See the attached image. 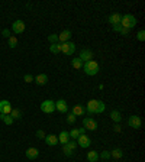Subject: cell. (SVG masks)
<instances>
[{
    "label": "cell",
    "instance_id": "6da1fadb",
    "mask_svg": "<svg viewBox=\"0 0 145 162\" xmlns=\"http://www.w3.org/2000/svg\"><path fill=\"white\" fill-rule=\"evenodd\" d=\"M83 70H84V72H86L87 75H90V77H93V75H96L97 72H99L100 70V65L96 62V61H89V62H84L83 64Z\"/></svg>",
    "mask_w": 145,
    "mask_h": 162
},
{
    "label": "cell",
    "instance_id": "7a4b0ae2",
    "mask_svg": "<svg viewBox=\"0 0 145 162\" xmlns=\"http://www.w3.org/2000/svg\"><path fill=\"white\" fill-rule=\"evenodd\" d=\"M135 25H137V18H135L133 15L126 13V15H123V16L120 18V26H122V28H125V29H129V31H131Z\"/></svg>",
    "mask_w": 145,
    "mask_h": 162
},
{
    "label": "cell",
    "instance_id": "3957f363",
    "mask_svg": "<svg viewBox=\"0 0 145 162\" xmlns=\"http://www.w3.org/2000/svg\"><path fill=\"white\" fill-rule=\"evenodd\" d=\"M41 110L44 111V113H46V114L54 113V111H55V101H52V100H45V101H42V104H41Z\"/></svg>",
    "mask_w": 145,
    "mask_h": 162
},
{
    "label": "cell",
    "instance_id": "277c9868",
    "mask_svg": "<svg viewBox=\"0 0 145 162\" xmlns=\"http://www.w3.org/2000/svg\"><path fill=\"white\" fill-rule=\"evenodd\" d=\"M61 45V52H64L66 55H72L76 52V44L74 42H64V44H59Z\"/></svg>",
    "mask_w": 145,
    "mask_h": 162
},
{
    "label": "cell",
    "instance_id": "5b68a950",
    "mask_svg": "<svg viewBox=\"0 0 145 162\" xmlns=\"http://www.w3.org/2000/svg\"><path fill=\"white\" fill-rule=\"evenodd\" d=\"M12 31H13L16 35H20V33L25 32V22L23 20H15L12 23Z\"/></svg>",
    "mask_w": 145,
    "mask_h": 162
},
{
    "label": "cell",
    "instance_id": "8992f818",
    "mask_svg": "<svg viewBox=\"0 0 145 162\" xmlns=\"http://www.w3.org/2000/svg\"><path fill=\"white\" fill-rule=\"evenodd\" d=\"M97 109H99V100H94V98L89 100V103H87V106H86L87 113L96 114V113H97Z\"/></svg>",
    "mask_w": 145,
    "mask_h": 162
},
{
    "label": "cell",
    "instance_id": "52a82bcc",
    "mask_svg": "<svg viewBox=\"0 0 145 162\" xmlns=\"http://www.w3.org/2000/svg\"><path fill=\"white\" fill-rule=\"evenodd\" d=\"M83 126H84V129L86 130H96L97 129V122L92 119V117H86L84 120H83Z\"/></svg>",
    "mask_w": 145,
    "mask_h": 162
},
{
    "label": "cell",
    "instance_id": "ba28073f",
    "mask_svg": "<svg viewBox=\"0 0 145 162\" xmlns=\"http://www.w3.org/2000/svg\"><path fill=\"white\" fill-rule=\"evenodd\" d=\"M128 124L131 126L132 129H139L141 127V124H142V120H141V117L139 116H131L128 119Z\"/></svg>",
    "mask_w": 145,
    "mask_h": 162
},
{
    "label": "cell",
    "instance_id": "9c48e42d",
    "mask_svg": "<svg viewBox=\"0 0 145 162\" xmlns=\"http://www.w3.org/2000/svg\"><path fill=\"white\" fill-rule=\"evenodd\" d=\"M12 104L9 103L7 100H2L0 101V114H10V111H12Z\"/></svg>",
    "mask_w": 145,
    "mask_h": 162
},
{
    "label": "cell",
    "instance_id": "30bf717a",
    "mask_svg": "<svg viewBox=\"0 0 145 162\" xmlns=\"http://www.w3.org/2000/svg\"><path fill=\"white\" fill-rule=\"evenodd\" d=\"M93 57H94L93 51H90V49H81L79 58L81 59V61H83V64H84V62H89V61H92Z\"/></svg>",
    "mask_w": 145,
    "mask_h": 162
},
{
    "label": "cell",
    "instance_id": "8fae6325",
    "mask_svg": "<svg viewBox=\"0 0 145 162\" xmlns=\"http://www.w3.org/2000/svg\"><path fill=\"white\" fill-rule=\"evenodd\" d=\"M77 145L86 149V148H90V145H92V141H90V137L86 136V135H80L79 139H77Z\"/></svg>",
    "mask_w": 145,
    "mask_h": 162
},
{
    "label": "cell",
    "instance_id": "7c38bea8",
    "mask_svg": "<svg viewBox=\"0 0 145 162\" xmlns=\"http://www.w3.org/2000/svg\"><path fill=\"white\" fill-rule=\"evenodd\" d=\"M55 110H58L59 113H64L66 114L67 111H68V104H67V101L66 100H57L55 101Z\"/></svg>",
    "mask_w": 145,
    "mask_h": 162
},
{
    "label": "cell",
    "instance_id": "4fadbf2b",
    "mask_svg": "<svg viewBox=\"0 0 145 162\" xmlns=\"http://www.w3.org/2000/svg\"><path fill=\"white\" fill-rule=\"evenodd\" d=\"M71 38V31H68V29H66V31H62V32L58 35V41L61 42V44H64V42H68V39Z\"/></svg>",
    "mask_w": 145,
    "mask_h": 162
},
{
    "label": "cell",
    "instance_id": "5bb4252c",
    "mask_svg": "<svg viewBox=\"0 0 145 162\" xmlns=\"http://www.w3.org/2000/svg\"><path fill=\"white\" fill-rule=\"evenodd\" d=\"M33 81L38 85H45L46 83H48V75H46V74H38L36 77L33 78Z\"/></svg>",
    "mask_w": 145,
    "mask_h": 162
},
{
    "label": "cell",
    "instance_id": "9a60e30c",
    "mask_svg": "<svg viewBox=\"0 0 145 162\" xmlns=\"http://www.w3.org/2000/svg\"><path fill=\"white\" fill-rule=\"evenodd\" d=\"M39 155V150L36 148H28L26 149V158L28 159H36Z\"/></svg>",
    "mask_w": 145,
    "mask_h": 162
},
{
    "label": "cell",
    "instance_id": "2e32d148",
    "mask_svg": "<svg viewBox=\"0 0 145 162\" xmlns=\"http://www.w3.org/2000/svg\"><path fill=\"white\" fill-rule=\"evenodd\" d=\"M44 141H45L46 145H49V146H55V145L58 143V136H55V135H46Z\"/></svg>",
    "mask_w": 145,
    "mask_h": 162
},
{
    "label": "cell",
    "instance_id": "e0dca14e",
    "mask_svg": "<svg viewBox=\"0 0 145 162\" xmlns=\"http://www.w3.org/2000/svg\"><path fill=\"white\" fill-rule=\"evenodd\" d=\"M120 18H122V15L120 13H113V15H110L109 16V23L110 25H119L120 23Z\"/></svg>",
    "mask_w": 145,
    "mask_h": 162
},
{
    "label": "cell",
    "instance_id": "ac0fdd59",
    "mask_svg": "<svg viewBox=\"0 0 145 162\" xmlns=\"http://www.w3.org/2000/svg\"><path fill=\"white\" fill-rule=\"evenodd\" d=\"M68 141H70V135H68V132L62 130V132L59 133V136H58V142H59V143H62V145H66Z\"/></svg>",
    "mask_w": 145,
    "mask_h": 162
},
{
    "label": "cell",
    "instance_id": "d6986e66",
    "mask_svg": "<svg viewBox=\"0 0 145 162\" xmlns=\"http://www.w3.org/2000/svg\"><path fill=\"white\" fill-rule=\"evenodd\" d=\"M87 159L90 162H97L99 161V152H96V150H89V152H87Z\"/></svg>",
    "mask_w": 145,
    "mask_h": 162
},
{
    "label": "cell",
    "instance_id": "ffe728a7",
    "mask_svg": "<svg viewBox=\"0 0 145 162\" xmlns=\"http://www.w3.org/2000/svg\"><path fill=\"white\" fill-rule=\"evenodd\" d=\"M110 156L115 158V159H120L123 156V150L120 149V148H115L113 150H110Z\"/></svg>",
    "mask_w": 145,
    "mask_h": 162
},
{
    "label": "cell",
    "instance_id": "44dd1931",
    "mask_svg": "<svg viewBox=\"0 0 145 162\" xmlns=\"http://www.w3.org/2000/svg\"><path fill=\"white\" fill-rule=\"evenodd\" d=\"M71 113L74 114V116L77 117V116H83L84 114V107H81V106H74L72 107V110H71Z\"/></svg>",
    "mask_w": 145,
    "mask_h": 162
},
{
    "label": "cell",
    "instance_id": "7402d4cb",
    "mask_svg": "<svg viewBox=\"0 0 145 162\" xmlns=\"http://www.w3.org/2000/svg\"><path fill=\"white\" fill-rule=\"evenodd\" d=\"M9 116L12 117L13 120H20V119H22V111H20L19 109H12V111H10Z\"/></svg>",
    "mask_w": 145,
    "mask_h": 162
},
{
    "label": "cell",
    "instance_id": "603a6c76",
    "mask_svg": "<svg viewBox=\"0 0 145 162\" xmlns=\"http://www.w3.org/2000/svg\"><path fill=\"white\" fill-rule=\"evenodd\" d=\"M110 119H112L113 122L119 123V122L122 120V116H120V113H119L118 110H112V113H110Z\"/></svg>",
    "mask_w": 145,
    "mask_h": 162
},
{
    "label": "cell",
    "instance_id": "cb8c5ba5",
    "mask_svg": "<svg viewBox=\"0 0 145 162\" xmlns=\"http://www.w3.org/2000/svg\"><path fill=\"white\" fill-rule=\"evenodd\" d=\"M71 65H72V68H76V70H80V68H83V61H81L80 58H72Z\"/></svg>",
    "mask_w": 145,
    "mask_h": 162
},
{
    "label": "cell",
    "instance_id": "d4e9b609",
    "mask_svg": "<svg viewBox=\"0 0 145 162\" xmlns=\"http://www.w3.org/2000/svg\"><path fill=\"white\" fill-rule=\"evenodd\" d=\"M18 44H19V42H18V38L13 36V35H10V36H9V48L15 49V48L18 46Z\"/></svg>",
    "mask_w": 145,
    "mask_h": 162
},
{
    "label": "cell",
    "instance_id": "484cf974",
    "mask_svg": "<svg viewBox=\"0 0 145 162\" xmlns=\"http://www.w3.org/2000/svg\"><path fill=\"white\" fill-rule=\"evenodd\" d=\"M0 119H2V120L5 122V124H7V126H10V124L15 122V120L9 116V114H0Z\"/></svg>",
    "mask_w": 145,
    "mask_h": 162
},
{
    "label": "cell",
    "instance_id": "4316f807",
    "mask_svg": "<svg viewBox=\"0 0 145 162\" xmlns=\"http://www.w3.org/2000/svg\"><path fill=\"white\" fill-rule=\"evenodd\" d=\"M49 51L57 55V54H59V52H61V45H59V44H51V46H49Z\"/></svg>",
    "mask_w": 145,
    "mask_h": 162
},
{
    "label": "cell",
    "instance_id": "83f0119b",
    "mask_svg": "<svg viewBox=\"0 0 145 162\" xmlns=\"http://www.w3.org/2000/svg\"><path fill=\"white\" fill-rule=\"evenodd\" d=\"M62 154L66 156H71L72 154H74V150H72L71 148H68V145H64V146H62Z\"/></svg>",
    "mask_w": 145,
    "mask_h": 162
},
{
    "label": "cell",
    "instance_id": "f1b7e54d",
    "mask_svg": "<svg viewBox=\"0 0 145 162\" xmlns=\"http://www.w3.org/2000/svg\"><path fill=\"white\" fill-rule=\"evenodd\" d=\"M68 135H70V137H71V139L77 141V139H79V136H80V132H79V129H72L71 132H68Z\"/></svg>",
    "mask_w": 145,
    "mask_h": 162
},
{
    "label": "cell",
    "instance_id": "f546056e",
    "mask_svg": "<svg viewBox=\"0 0 145 162\" xmlns=\"http://www.w3.org/2000/svg\"><path fill=\"white\" fill-rule=\"evenodd\" d=\"M76 119H77V117L74 116L72 113H67V123L74 124V123H76Z\"/></svg>",
    "mask_w": 145,
    "mask_h": 162
},
{
    "label": "cell",
    "instance_id": "4dcf8cb0",
    "mask_svg": "<svg viewBox=\"0 0 145 162\" xmlns=\"http://www.w3.org/2000/svg\"><path fill=\"white\" fill-rule=\"evenodd\" d=\"M48 41H49L51 44H58V35H57V33L49 35V36H48Z\"/></svg>",
    "mask_w": 145,
    "mask_h": 162
},
{
    "label": "cell",
    "instance_id": "1f68e13d",
    "mask_svg": "<svg viewBox=\"0 0 145 162\" xmlns=\"http://www.w3.org/2000/svg\"><path fill=\"white\" fill-rule=\"evenodd\" d=\"M66 145H68V148H71V149L74 150L76 148H77V141H74V139H70V141H68Z\"/></svg>",
    "mask_w": 145,
    "mask_h": 162
},
{
    "label": "cell",
    "instance_id": "d6a6232c",
    "mask_svg": "<svg viewBox=\"0 0 145 162\" xmlns=\"http://www.w3.org/2000/svg\"><path fill=\"white\" fill-rule=\"evenodd\" d=\"M99 158H103V159H109V158H110V152H109V150H103L102 154H99Z\"/></svg>",
    "mask_w": 145,
    "mask_h": 162
},
{
    "label": "cell",
    "instance_id": "836d02e7",
    "mask_svg": "<svg viewBox=\"0 0 145 162\" xmlns=\"http://www.w3.org/2000/svg\"><path fill=\"white\" fill-rule=\"evenodd\" d=\"M106 109V104L103 103V101H100L99 100V109H97V114H100V113H103Z\"/></svg>",
    "mask_w": 145,
    "mask_h": 162
},
{
    "label": "cell",
    "instance_id": "e575fe53",
    "mask_svg": "<svg viewBox=\"0 0 145 162\" xmlns=\"http://www.w3.org/2000/svg\"><path fill=\"white\" fill-rule=\"evenodd\" d=\"M33 78L35 77H32L31 74H25V75H23V81H25V83H32Z\"/></svg>",
    "mask_w": 145,
    "mask_h": 162
},
{
    "label": "cell",
    "instance_id": "d590c367",
    "mask_svg": "<svg viewBox=\"0 0 145 162\" xmlns=\"http://www.w3.org/2000/svg\"><path fill=\"white\" fill-rule=\"evenodd\" d=\"M137 38H138V41H145V31H139L138 33H137Z\"/></svg>",
    "mask_w": 145,
    "mask_h": 162
},
{
    "label": "cell",
    "instance_id": "8d00e7d4",
    "mask_svg": "<svg viewBox=\"0 0 145 162\" xmlns=\"http://www.w3.org/2000/svg\"><path fill=\"white\" fill-rule=\"evenodd\" d=\"M36 136L39 137V139H45V133H44V130H36Z\"/></svg>",
    "mask_w": 145,
    "mask_h": 162
},
{
    "label": "cell",
    "instance_id": "74e56055",
    "mask_svg": "<svg viewBox=\"0 0 145 162\" xmlns=\"http://www.w3.org/2000/svg\"><path fill=\"white\" fill-rule=\"evenodd\" d=\"M112 28H113V31H115V32H120V31H122V26H120V23H119V25H113Z\"/></svg>",
    "mask_w": 145,
    "mask_h": 162
},
{
    "label": "cell",
    "instance_id": "f35d334b",
    "mask_svg": "<svg viewBox=\"0 0 145 162\" xmlns=\"http://www.w3.org/2000/svg\"><path fill=\"white\" fill-rule=\"evenodd\" d=\"M2 35H3L5 38L9 39V36H10V32H9V29H3V32H2Z\"/></svg>",
    "mask_w": 145,
    "mask_h": 162
},
{
    "label": "cell",
    "instance_id": "ab89813d",
    "mask_svg": "<svg viewBox=\"0 0 145 162\" xmlns=\"http://www.w3.org/2000/svg\"><path fill=\"white\" fill-rule=\"evenodd\" d=\"M120 35H123V36H126V35H128V33H129V29H125V28H122V31H120Z\"/></svg>",
    "mask_w": 145,
    "mask_h": 162
},
{
    "label": "cell",
    "instance_id": "60d3db41",
    "mask_svg": "<svg viewBox=\"0 0 145 162\" xmlns=\"http://www.w3.org/2000/svg\"><path fill=\"white\" fill-rule=\"evenodd\" d=\"M79 132H80V135H84V132H86V129H84V127H81V129H79Z\"/></svg>",
    "mask_w": 145,
    "mask_h": 162
},
{
    "label": "cell",
    "instance_id": "b9f144b4",
    "mask_svg": "<svg viewBox=\"0 0 145 162\" xmlns=\"http://www.w3.org/2000/svg\"><path fill=\"white\" fill-rule=\"evenodd\" d=\"M115 132H120V126H119V124L115 126Z\"/></svg>",
    "mask_w": 145,
    "mask_h": 162
}]
</instances>
